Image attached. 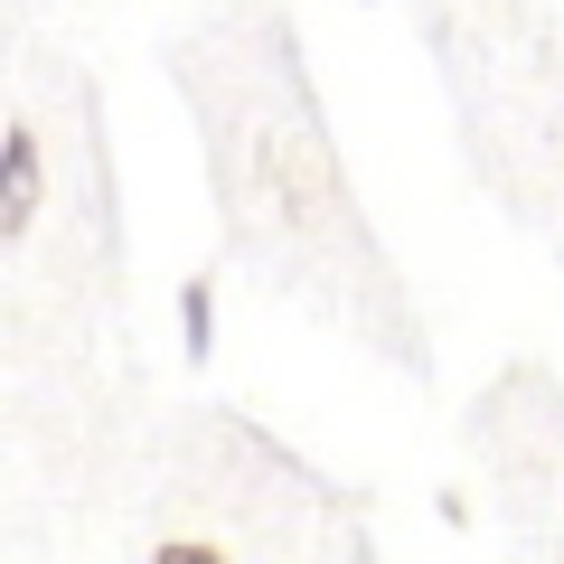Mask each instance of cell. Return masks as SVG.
I'll list each match as a JSON object with an SVG mask.
<instances>
[{
    "mask_svg": "<svg viewBox=\"0 0 564 564\" xmlns=\"http://www.w3.org/2000/svg\"><path fill=\"white\" fill-rule=\"evenodd\" d=\"M151 564H226V545H207V536H170V545H151Z\"/></svg>",
    "mask_w": 564,
    "mask_h": 564,
    "instance_id": "obj_3",
    "label": "cell"
},
{
    "mask_svg": "<svg viewBox=\"0 0 564 564\" xmlns=\"http://www.w3.org/2000/svg\"><path fill=\"white\" fill-rule=\"evenodd\" d=\"M180 339H188V358H207V348H217V282H207V273L180 282Z\"/></svg>",
    "mask_w": 564,
    "mask_h": 564,
    "instance_id": "obj_2",
    "label": "cell"
},
{
    "mask_svg": "<svg viewBox=\"0 0 564 564\" xmlns=\"http://www.w3.org/2000/svg\"><path fill=\"white\" fill-rule=\"evenodd\" d=\"M39 198H47V151L29 122H10V141H0V236L10 245L39 226Z\"/></svg>",
    "mask_w": 564,
    "mask_h": 564,
    "instance_id": "obj_1",
    "label": "cell"
}]
</instances>
